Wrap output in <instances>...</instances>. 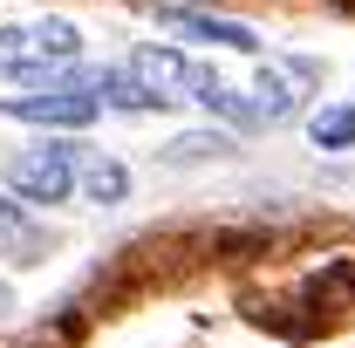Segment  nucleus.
Returning <instances> with one entry per match:
<instances>
[{"mask_svg": "<svg viewBox=\"0 0 355 348\" xmlns=\"http://www.w3.org/2000/svg\"><path fill=\"white\" fill-rule=\"evenodd\" d=\"M83 28L76 21H62V14H42V21H14V28H0V82H62V76H76V62H83Z\"/></svg>", "mask_w": 355, "mask_h": 348, "instance_id": "nucleus-1", "label": "nucleus"}, {"mask_svg": "<svg viewBox=\"0 0 355 348\" xmlns=\"http://www.w3.org/2000/svg\"><path fill=\"white\" fill-rule=\"evenodd\" d=\"M0 116H21L42 130H89L103 116V89H96V76H62V82H42L28 96H0Z\"/></svg>", "mask_w": 355, "mask_h": 348, "instance_id": "nucleus-2", "label": "nucleus"}, {"mask_svg": "<svg viewBox=\"0 0 355 348\" xmlns=\"http://www.w3.org/2000/svg\"><path fill=\"white\" fill-rule=\"evenodd\" d=\"M130 76L150 89L164 110H171V103H205V110H212V96L225 89L219 69L198 62V55H184V48H137V55H130Z\"/></svg>", "mask_w": 355, "mask_h": 348, "instance_id": "nucleus-3", "label": "nucleus"}, {"mask_svg": "<svg viewBox=\"0 0 355 348\" xmlns=\"http://www.w3.org/2000/svg\"><path fill=\"white\" fill-rule=\"evenodd\" d=\"M76 171H83V150L76 143H28V150H14L7 157V191L14 198H28V205H62L69 191H76Z\"/></svg>", "mask_w": 355, "mask_h": 348, "instance_id": "nucleus-4", "label": "nucleus"}, {"mask_svg": "<svg viewBox=\"0 0 355 348\" xmlns=\"http://www.w3.org/2000/svg\"><path fill=\"white\" fill-rule=\"evenodd\" d=\"M246 96H253V123H280V116H294V103L308 96V69H287V62H280V69H266Z\"/></svg>", "mask_w": 355, "mask_h": 348, "instance_id": "nucleus-5", "label": "nucleus"}, {"mask_svg": "<svg viewBox=\"0 0 355 348\" xmlns=\"http://www.w3.org/2000/svg\"><path fill=\"white\" fill-rule=\"evenodd\" d=\"M76 191H83L89 205H123V198H130V164H123V157H110V150H83Z\"/></svg>", "mask_w": 355, "mask_h": 348, "instance_id": "nucleus-6", "label": "nucleus"}, {"mask_svg": "<svg viewBox=\"0 0 355 348\" xmlns=\"http://www.w3.org/2000/svg\"><path fill=\"white\" fill-rule=\"evenodd\" d=\"M96 89H103V110H123V116H150V110H164V103H157V96L130 76V62L103 69V76H96Z\"/></svg>", "mask_w": 355, "mask_h": 348, "instance_id": "nucleus-7", "label": "nucleus"}, {"mask_svg": "<svg viewBox=\"0 0 355 348\" xmlns=\"http://www.w3.org/2000/svg\"><path fill=\"white\" fill-rule=\"evenodd\" d=\"M184 42H212V48H260V35L246 21H219V14H178L171 21Z\"/></svg>", "mask_w": 355, "mask_h": 348, "instance_id": "nucleus-8", "label": "nucleus"}, {"mask_svg": "<svg viewBox=\"0 0 355 348\" xmlns=\"http://www.w3.org/2000/svg\"><path fill=\"white\" fill-rule=\"evenodd\" d=\"M308 137H314V150H349V143H355V110H349V103L314 110V116H308Z\"/></svg>", "mask_w": 355, "mask_h": 348, "instance_id": "nucleus-9", "label": "nucleus"}, {"mask_svg": "<svg viewBox=\"0 0 355 348\" xmlns=\"http://www.w3.org/2000/svg\"><path fill=\"white\" fill-rule=\"evenodd\" d=\"M14 225H21V205H14V191H0V239H14Z\"/></svg>", "mask_w": 355, "mask_h": 348, "instance_id": "nucleus-10", "label": "nucleus"}, {"mask_svg": "<svg viewBox=\"0 0 355 348\" xmlns=\"http://www.w3.org/2000/svg\"><path fill=\"white\" fill-rule=\"evenodd\" d=\"M164 21H178V14H205V0H150Z\"/></svg>", "mask_w": 355, "mask_h": 348, "instance_id": "nucleus-11", "label": "nucleus"}]
</instances>
